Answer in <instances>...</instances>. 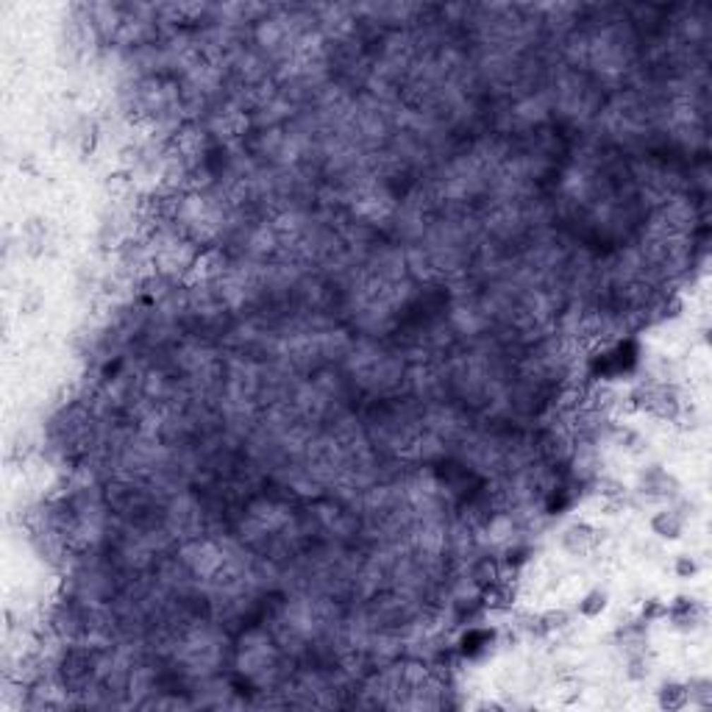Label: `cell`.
<instances>
[{
  "label": "cell",
  "instance_id": "6da1fadb",
  "mask_svg": "<svg viewBox=\"0 0 712 712\" xmlns=\"http://www.w3.org/2000/svg\"><path fill=\"white\" fill-rule=\"evenodd\" d=\"M598 532L590 526V523H574L568 526L565 534H562V545L571 551V554H590L595 545H598Z\"/></svg>",
  "mask_w": 712,
  "mask_h": 712
},
{
  "label": "cell",
  "instance_id": "7a4b0ae2",
  "mask_svg": "<svg viewBox=\"0 0 712 712\" xmlns=\"http://www.w3.org/2000/svg\"><path fill=\"white\" fill-rule=\"evenodd\" d=\"M651 529L663 540H679L684 532V515L679 509H663L651 518Z\"/></svg>",
  "mask_w": 712,
  "mask_h": 712
},
{
  "label": "cell",
  "instance_id": "3957f363",
  "mask_svg": "<svg viewBox=\"0 0 712 712\" xmlns=\"http://www.w3.org/2000/svg\"><path fill=\"white\" fill-rule=\"evenodd\" d=\"M607 610V593L604 590H590L581 601H578V612L584 618H598Z\"/></svg>",
  "mask_w": 712,
  "mask_h": 712
},
{
  "label": "cell",
  "instance_id": "277c9868",
  "mask_svg": "<svg viewBox=\"0 0 712 712\" xmlns=\"http://www.w3.org/2000/svg\"><path fill=\"white\" fill-rule=\"evenodd\" d=\"M684 704H687V687L663 684V690H660V707L663 710H682Z\"/></svg>",
  "mask_w": 712,
  "mask_h": 712
},
{
  "label": "cell",
  "instance_id": "5b68a950",
  "mask_svg": "<svg viewBox=\"0 0 712 712\" xmlns=\"http://www.w3.org/2000/svg\"><path fill=\"white\" fill-rule=\"evenodd\" d=\"M687 701H693V704H699V707H710V701H712L710 682H707V679L690 682V684H687Z\"/></svg>",
  "mask_w": 712,
  "mask_h": 712
},
{
  "label": "cell",
  "instance_id": "8992f818",
  "mask_svg": "<svg viewBox=\"0 0 712 712\" xmlns=\"http://www.w3.org/2000/svg\"><path fill=\"white\" fill-rule=\"evenodd\" d=\"M696 571H699V565H696V559H690L687 554H682V557L676 559V574L682 578H690Z\"/></svg>",
  "mask_w": 712,
  "mask_h": 712
}]
</instances>
